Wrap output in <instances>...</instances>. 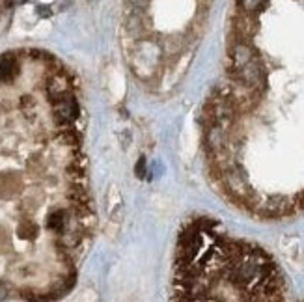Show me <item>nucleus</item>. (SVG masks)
Returning a JSON list of instances; mask_svg holds the SVG:
<instances>
[{
  "label": "nucleus",
  "mask_w": 304,
  "mask_h": 302,
  "mask_svg": "<svg viewBox=\"0 0 304 302\" xmlns=\"http://www.w3.org/2000/svg\"><path fill=\"white\" fill-rule=\"evenodd\" d=\"M51 104H53V120H55L58 129L71 127L81 116V106H79L75 94L65 95L58 101H53Z\"/></svg>",
  "instance_id": "1"
},
{
  "label": "nucleus",
  "mask_w": 304,
  "mask_h": 302,
  "mask_svg": "<svg viewBox=\"0 0 304 302\" xmlns=\"http://www.w3.org/2000/svg\"><path fill=\"white\" fill-rule=\"evenodd\" d=\"M17 233H19V237L21 239H34V237L37 235V227H36V224L34 222H23V224H19V227H17Z\"/></svg>",
  "instance_id": "3"
},
{
  "label": "nucleus",
  "mask_w": 304,
  "mask_h": 302,
  "mask_svg": "<svg viewBox=\"0 0 304 302\" xmlns=\"http://www.w3.org/2000/svg\"><path fill=\"white\" fill-rule=\"evenodd\" d=\"M19 75V58L13 52H6L0 56V84L13 82Z\"/></svg>",
  "instance_id": "2"
}]
</instances>
